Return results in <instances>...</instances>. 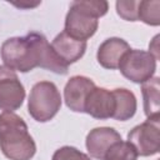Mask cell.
Wrapping results in <instances>:
<instances>
[{
	"instance_id": "9c48e42d",
	"label": "cell",
	"mask_w": 160,
	"mask_h": 160,
	"mask_svg": "<svg viewBox=\"0 0 160 160\" xmlns=\"http://www.w3.org/2000/svg\"><path fill=\"white\" fill-rule=\"evenodd\" d=\"M95 82L86 76L76 75L69 79L64 88V100L66 106L75 112H84L85 100L95 88Z\"/></svg>"
},
{
	"instance_id": "4fadbf2b",
	"label": "cell",
	"mask_w": 160,
	"mask_h": 160,
	"mask_svg": "<svg viewBox=\"0 0 160 160\" xmlns=\"http://www.w3.org/2000/svg\"><path fill=\"white\" fill-rule=\"evenodd\" d=\"M32 34V39L36 46V51H38V68L41 69H46L50 70L55 74H60V75H65L68 74V65H65L55 54V51L52 50L51 45L49 44L48 39L40 34V32H35L31 31Z\"/></svg>"
},
{
	"instance_id": "52a82bcc",
	"label": "cell",
	"mask_w": 160,
	"mask_h": 160,
	"mask_svg": "<svg viewBox=\"0 0 160 160\" xmlns=\"http://www.w3.org/2000/svg\"><path fill=\"white\" fill-rule=\"evenodd\" d=\"M99 21L96 18L81 9L76 1H72L70 9L65 18V29L64 31L80 41H86L90 39L98 30Z\"/></svg>"
},
{
	"instance_id": "d6986e66",
	"label": "cell",
	"mask_w": 160,
	"mask_h": 160,
	"mask_svg": "<svg viewBox=\"0 0 160 160\" xmlns=\"http://www.w3.org/2000/svg\"><path fill=\"white\" fill-rule=\"evenodd\" d=\"M76 2L81 9L96 19L104 16L109 10V4L105 0H78Z\"/></svg>"
},
{
	"instance_id": "6da1fadb",
	"label": "cell",
	"mask_w": 160,
	"mask_h": 160,
	"mask_svg": "<svg viewBox=\"0 0 160 160\" xmlns=\"http://www.w3.org/2000/svg\"><path fill=\"white\" fill-rule=\"evenodd\" d=\"M0 150L10 160H30L36 152L26 122L12 111L0 114Z\"/></svg>"
},
{
	"instance_id": "3957f363",
	"label": "cell",
	"mask_w": 160,
	"mask_h": 160,
	"mask_svg": "<svg viewBox=\"0 0 160 160\" xmlns=\"http://www.w3.org/2000/svg\"><path fill=\"white\" fill-rule=\"evenodd\" d=\"M61 108V95L51 81H39L30 90L28 111L38 122L50 121Z\"/></svg>"
},
{
	"instance_id": "7402d4cb",
	"label": "cell",
	"mask_w": 160,
	"mask_h": 160,
	"mask_svg": "<svg viewBox=\"0 0 160 160\" xmlns=\"http://www.w3.org/2000/svg\"><path fill=\"white\" fill-rule=\"evenodd\" d=\"M12 5H15L20 9H31V8L40 5V1H36V2H12Z\"/></svg>"
},
{
	"instance_id": "7a4b0ae2",
	"label": "cell",
	"mask_w": 160,
	"mask_h": 160,
	"mask_svg": "<svg viewBox=\"0 0 160 160\" xmlns=\"http://www.w3.org/2000/svg\"><path fill=\"white\" fill-rule=\"evenodd\" d=\"M0 55L4 66L14 71L29 72L38 68V51L31 32L5 40L1 45Z\"/></svg>"
},
{
	"instance_id": "5bb4252c",
	"label": "cell",
	"mask_w": 160,
	"mask_h": 160,
	"mask_svg": "<svg viewBox=\"0 0 160 160\" xmlns=\"http://www.w3.org/2000/svg\"><path fill=\"white\" fill-rule=\"evenodd\" d=\"M111 91L115 99V111L112 119L119 121H126L131 119L135 115L138 108V102L134 92L122 88H118Z\"/></svg>"
},
{
	"instance_id": "ba28073f",
	"label": "cell",
	"mask_w": 160,
	"mask_h": 160,
	"mask_svg": "<svg viewBox=\"0 0 160 160\" xmlns=\"http://www.w3.org/2000/svg\"><path fill=\"white\" fill-rule=\"evenodd\" d=\"M115 111V99L111 90L95 86L88 95L84 105V112L94 119H112Z\"/></svg>"
},
{
	"instance_id": "7c38bea8",
	"label": "cell",
	"mask_w": 160,
	"mask_h": 160,
	"mask_svg": "<svg viewBox=\"0 0 160 160\" xmlns=\"http://www.w3.org/2000/svg\"><path fill=\"white\" fill-rule=\"evenodd\" d=\"M130 45L121 38H109L104 40L96 52L98 62L109 70H115L119 66V62L124 54L129 51Z\"/></svg>"
},
{
	"instance_id": "277c9868",
	"label": "cell",
	"mask_w": 160,
	"mask_h": 160,
	"mask_svg": "<svg viewBox=\"0 0 160 160\" xmlns=\"http://www.w3.org/2000/svg\"><path fill=\"white\" fill-rule=\"evenodd\" d=\"M156 61L149 51L130 49L121 58L118 69L128 80L135 84H142L154 76Z\"/></svg>"
},
{
	"instance_id": "8992f818",
	"label": "cell",
	"mask_w": 160,
	"mask_h": 160,
	"mask_svg": "<svg viewBox=\"0 0 160 160\" xmlns=\"http://www.w3.org/2000/svg\"><path fill=\"white\" fill-rule=\"evenodd\" d=\"M25 99V88L16 72L0 65V109L4 111L18 110Z\"/></svg>"
},
{
	"instance_id": "44dd1931",
	"label": "cell",
	"mask_w": 160,
	"mask_h": 160,
	"mask_svg": "<svg viewBox=\"0 0 160 160\" xmlns=\"http://www.w3.org/2000/svg\"><path fill=\"white\" fill-rule=\"evenodd\" d=\"M158 42H159V35H156L154 39H152V41H151V44L149 45V52L156 59V60H159V46H158Z\"/></svg>"
},
{
	"instance_id": "8fae6325",
	"label": "cell",
	"mask_w": 160,
	"mask_h": 160,
	"mask_svg": "<svg viewBox=\"0 0 160 160\" xmlns=\"http://www.w3.org/2000/svg\"><path fill=\"white\" fill-rule=\"evenodd\" d=\"M50 45L58 58L68 66L80 60L86 50V41L76 40L69 36L65 31L58 34Z\"/></svg>"
},
{
	"instance_id": "ac0fdd59",
	"label": "cell",
	"mask_w": 160,
	"mask_h": 160,
	"mask_svg": "<svg viewBox=\"0 0 160 160\" xmlns=\"http://www.w3.org/2000/svg\"><path fill=\"white\" fill-rule=\"evenodd\" d=\"M139 0H119L116 1L118 15L126 21H138Z\"/></svg>"
},
{
	"instance_id": "2e32d148",
	"label": "cell",
	"mask_w": 160,
	"mask_h": 160,
	"mask_svg": "<svg viewBox=\"0 0 160 160\" xmlns=\"http://www.w3.org/2000/svg\"><path fill=\"white\" fill-rule=\"evenodd\" d=\"M138 20L151 25H160V1L159 0H142L139 2Z\"/></svg>"
},
{
	"instance_id": "e0dca14e",
	"label": "cell",
	"mask_w": 160,
	"mask_h": 160,
	"mask_svg": "<svg viewBox=\"0 0 160 160\" xmlns=\"http://www.w3.org/2000/svg\"><path fill=\"white\" fill-rule=\"evenodd\" d=\"M138 156L136 150L130 142L120 140L109 148L102 160H136Z\"/></svg>"
},
{
	"instance_id": "ffe728a7",
	"label": "cell",
	"mask_w": 160,
	"mask_h": 160,
	"mask_svg": "<svg viewBox=\"0 0 160 160\" xmlns=\"http://www.w3.org/2000/svg\"><path fill=\"white\" fill-rule=\"evenodd\" d=\"M51 160H91V158L74 146H62L52 154Z\"/></svg>"
},
{
	"instance_id": "5b68a950",
	"label": "cell",
	"mask_w": 160,
	"mask_h": 160,
	"mask_svg": "<svg viewBox=\"0 0 160 160\" xmlns=\"http://www.w3.org/2000/svg\"><path fill=\"white\" fill-rule=\"evenodd\" d=\"M130 142L136 154L140 156H151L160 150V118L148 119L136 125L128 134Z\"/></svg>"
},
{
	"instance_id": "9a60e30c",
	"label": "cell",
	"mask_w": 160,
	"mask_h": 160,
	"mask_svg": "<svg viewBox=\"0 0 160 160\" xmlns=\"http://www.w3.org/2000/svg\"><path fill=\"white\" fill-rule=\"evenodd\" d=\"M158 76H152L141 84V94L144 100V112L148 119L160 118V82Z\"/></svg>"
},
{
	"instance_id": "30bf717a",
	"label": "cell",
	"mask_w": 160,
	"mask_h": 160,
	"mask_svg": "<svg viewBox=\"0 0 160 160\" xmlns=\"http://www.w3.org/2000/svg\"><path fill=\"white\" fill-rule=\"evenodd\" d=\"M120 140H122L121 135L114 128L101 126L90 130V132L86 135L85 145L91 158L102 160L109 148Z\"/></svg>"
}]
</instances>
